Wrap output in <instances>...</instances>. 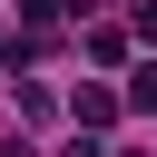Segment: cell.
Wrapping results in <instances>:
<instances>
[{"mask_svg":"<svg viewBox=\"0 0 157 157\" xmlns=\"http://www.w3.org/2000/svg\"><path fill=\"white\" fill-rule=\"evenodd\" d=\"M137 39H147V49H157V0H147V10H137Z\"/></svg>","mask_w":157,"mask_h":157,"instance_id":"5b68a950","label":"cell"},{"mask_svg":"<svg viewBox=\"0 0 157 157\" xmlns=\"http://www.w3.org/2000/svg\"><path fill=\"white\" fill-rule=\"evenodd\" d=\"M20 20H29V29H49V20H59V0H20Z\"/></svg>","mask_w":157,"mask_h":157,"instance_id":"277c9868","label":"cell"},{"mask_svg":"<svg viewBox=\"0 0 157 157\" xmlns=\"http://www.w3.org/2000/svg\"><path fill=\"white\" fill-rule=\"evenodd\" d=\"M59 157H118V147H98V128H78V137H69Z\"/></svg>","mask_w":157,"mask_h":157,"instance_id":"3957f363","label":"cell"},{"mask_svg":"<svg viewBox=\"0 0 157 157\" xmlns=\"http://www.w3.org/2000/svg\"><path fill=\"white\" fill-rule=\"evenodd\" d=\"M118 98H128V108H137V118H157V59H137V69H128V88H118Z\"/></svg>","mask_w":157,"mask_h":157,"instance_id":"7a4b0ae2","label":"cell"},{"mask_svg":"<svg viewBox=\"0 0 157 157\" xmlns=\"http://www.w3.org/2000/svg\"><path fill=\"white\" fill-rule=\"evenodd\" d=\"M118 108H128V98H118V88H98V78H88V88H78V98H69V118H78V128H108V118H118Z\"/></svg>","mask_w":157,"mask_h":157,"instance_id":"6da1fadb","label":"cell"}]
</instances>
